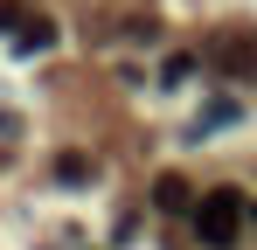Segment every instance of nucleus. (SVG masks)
I'll list each match as a JSON object with an SVG mask.
<instances>
[{
	"label": "nucleus",
	"instance_id": "0eeeda50",
	"mask_svg": "<svg viewBox=\"0 0 257 250\" xmlns=\"http://www.w3.org/2000/svg\"><path fill=\"white\" fill-rule=\"evenodd\" d=\"M21 21H28V7L21 0H0V35H21Z\"/></svg>",
	"mask_w": 257,
	"mask_h": 250
},
{
	"label": "nucleus",
	"instance_id": "f03ea898",
	"mask_svg": "<svg viewBox=\"0 0 257 250\" xmlns=\"http://www.w3.org/2000/svg\"><path fill=\"white\" fill-rule=\"evenodd\" d=\"M153 208H167V215H195V188H188L181 174H160V181H153Z\"/></svg>",
	"mask_w": 257,
	"mask_h": 250
},
{
	"label": "nucleus",
	"instance_id": "7ed1b4c3",
	"mask_svg": "<svg viewBox=\"0 0 257 250\" xmlns=\"http://www.w3.org/2000/svg\"><path fill=\"white\" fill-rule=\"evenodd\" d=\"M90 174H97L90 153H56V181H63V188H90Z\"/></svg>",
	"mask_w": 257,
	"mask_h": 250
},
{
	"label": "nucleus",
	"instance_id": "39448f33",
	"mask_svg": "<svg viewBox=\"0 0 257 250\" xmlns=\"http://www.w3.org/2000/svg\"><path fill=\"white\" fill-rule=\"evenodd\" d=\"M21 49H28V56H35V49H49V42H56V21H49V14H28V21H21Z\"/></svg>",
	"mask_w": 257,
	"mask_h": 250
},
{
	"label": "nucleus",
	"instance_id": "f257e3e1",
	"mask_svg": "<svg viewBox=\"0 0 257 250\" xmlns=\"http://www.w3.org/2000/svg\"><path fill=\"white\" fill-rule=\"evenodd\" d=\"M243 215H250V202H243L236 188H209V195L195 202L188 222H195V236H202L209 250H229L236 236H243Z\"/></svg>",
	"mask_w": 257,
	"mask_h": 250
},
{
	"label": "nucleus",
	"instance_id": "20e7f679",
	"mask_svg": "<svg viewBox=\"0 0 257 250\" xmlns=\"http://www.w3.org/2000/svg\"><path fill=\"white\" fill-rule=\"evenodd\" d=\"M222 70H236V77H257V42H250V35L222 42Z\"/></svg>",
	"mask_w": 257,
	"mask_h": 250
},
{
	"label": "nucleus",
	"instance_id": "423d86ee",
	"mask_svg": "<svg viewBox=\"0 0 257 250\" xmlns=\"http://www.w3.org/2000/svg\"><path fill=\"white\" fill-rule=\"evenodd\" d=\"M188 77H195V56H167V63H160V83H167V90L188 83Z\"/></svg>",
	"mask_w": 257,
	"mask_h": 250
}]
</instances>
